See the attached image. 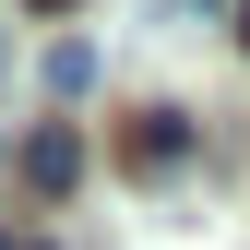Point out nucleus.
<instances>
[{
    "label": "nucleus",
    "mask_w": 250,
    "mask_h": 250,
    "mask_svg": "<svg viewBox=\"0 0 250 250\" xmlns=\"http://www.w3.org/2000/svg\"><path fill=\"white\" fill-rule=\"evenodd\" d=\"M12 167H24V191H48V203H60V191L83 179V143L48 119V131H24V155H12Z\"/></svg>",
    "instance_id": "f257e3e1"
},
{
    "label": "nucleus",
    "mask_w": 250,
    "mask_h": 250,
    "mask_svg": "<svg viewBox=\"0 0 250 250\" xmlns=\"http://www.w3.org/2000/svg\"><path fill=\"white\" fill-rule=\"evenodd\" d=\"M131 167H143V179L191 167V119H179V107H143V119H131Z\"/></svg>",
    "instance_id": "f03ea898"
},
{
    "label": "nucleus",
    "mask_w": 250,
    "mask_h": 250,
    "mask_svg": "<svg viewBox=\"0 0 250 250\" xmlns=\"http://www.w3.org/2000/svg\"><path fill=\"white\" fill-rule=\"evenodd\" d=\"M48 96H96V48H83V36L48 48Z\"/></svg>",
    "instance_id": "7ed1b4c3"
},
{
    "label": "nucleus",
    "mask_w": 250,
    "mask_h": 250,
    "mask_svg": "<svg viewBox=\"0 0 250 250\" xmlns=\"http://www.w3.org/2000/svg\"><path fill=\"white\" fill-rule=\"evenodd\" d=\"M36 12H83V0H36Z\"/></svg>",
    "instance_id": "20e7f679"
},
{
    "label": "nucleus",
    "mask_w": 250,
    "mask_h": 250,
    "mask_svg": "<svg viewBox=\"0 0 250 250\" xmlns=\"http://www.w3.org/2000/svg\"><path fill=\"white\" fill-rule=\"evenodd\" d=\"M238 36H250V0H238Z\"/></svg>",
    "instance_id": "39448f33"
},
{
    "label": "nucleus",
    "mask_w": 250,
    "mask_h": 250,
    "mask_svg": "<svg viewBox=\"0 0 250 250\" xmlns=\"http://www.w3.org/2000/svg\"><path fill=\"white\" fill-rule=\"evenodd\" d=\"M0 250H12V238H0Z\"/></svg>",
    "instance_id": "423d86ee"
}]
</instances>
